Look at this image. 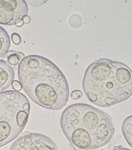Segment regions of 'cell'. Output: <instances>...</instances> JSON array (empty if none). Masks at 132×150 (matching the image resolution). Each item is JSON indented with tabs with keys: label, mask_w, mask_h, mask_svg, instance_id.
Returning a JSON list of instances; mask_svg holds the SVG:
<instances>
[{
	"label": "cell",
	"mask_w": 132,
	"mask_h": 150,
	"mask_svg": "<svg viewBox=\"0 0 132 150\" xmlns=\"http://www.w3.org/2000/svg\"><path fill=\"white\" fill-rule=\"evenodd\" d=\"M113 150H131L129 149H126V148H123V147H121V146H118V147H116Z\"/></svg>",
	"instance_id": "cell-15"
},
{
	"label": "cell",
	"mask_w": 132,
	"mask_h": 150,
	"mask_svg": "<svg viewBox=\"0 0 132 150\" xmlns=\"http://www.w3.org/2000/svg\"><path fill=\"white\" fill-rule=\"evenodd\" d=\"M29 113L30 103L23 93L18 91L0 93V148L20 135Z\"/></svg>",
	"instance_id": "cell-4"
},
{
	"label": "cell",
	"mask_w": 132,
	"mask_h": 150,
	"mask_svg": "<svg viewBox=\"0 0 132 150\" xmlns=\"http://www.w3.org/2000/svg\"><path fill=\"white\" fill-rule=\"evenodd\" d=\"M14 69L5 60L0 59V93L8 89L14 81Z\"/></svg>",
	"instance_id": "cell-7"
},
{
	"label": "cell",
	"mask_w": 132,
	"mask_h": 150,
	"mask_svg": "<svg viewBox=\"0 0 132 150\" xmlns=\"http://www.w3.org/2000/svg\"><path fill=\"white\" fill-rule=\"evenodd\" d=\"M28 13L24 0H0V24L16 25Z\"/></svg>",
	"instance_id": "cell-6"
},
{
	"label": "cell",
	"mask_w": 132,
	"mask_h": 150,
	"mask_svg": "<svg viewBox=\"0 0 132 150\" xmlns=\"http://www.w3.org/2000/svg\"><path fill=\"white\" fill-rule=\"evenodd\" d=\"M61 128L75 150L100 149L115 134L111 116L86 103H75L67 108L61 117Z\"/></svg>",
	"instance_id": "cell-2"
},
{
	"label": "cell",
	"mask_w": 132,
	"mask_h": 150,
	"mask_svg": "<svg viewBox=\"0 0 132 150\" xmlns=\"http://www.w3.org/2000/svg\"><path fill=\"white\" fill-rule=\"evenodd\" d=\"M18 75L24 92L37 105L59 110L68 102L67 80L58 66L47 58L24 57L18 64Z\"/></svg>",
	"instance_id": "cell-1"
},
{
	"label": "cell",
	"mask_w": 132,
	"mask_h": 150,
	"mask_svg": "<svg viewBox=\"0 0 132 150\" xmlns=\"http://www.w3.org/2000/svg\"><path fill=\"white\" fill-rule=\"evenodd\" d=\"M9 150H59L51 138L42 134L26 132L17 139Z\"/></svg>",
	"instance_id": "cell-5"
},
{
	"label": "cell",
	"mask_w": 132,
	"mask_h": 150,
	"mask_svg": "<svg viewBox=\"0 0 132 150\" xmlns=\"http://www.w3.org/2000/svg\"><path fill=\"white\" fill-rule=\"evenodd\" d=\"M81 97H82V92L81 90H75L71 93V98L72 99H75V100L79 99Z\"/></svg>",
	"instance_id": "cell-12"
},
{
	"label": "cell",
	"mask_w": 132,
	"mask_h": 150,
	"mask_svg": "<svg viewBox=\"0 0 132 150\" xmlns=\"http://www.w3.org/2000/svg\"><path fill=\"white\" fill-rule=\"evenodd\" d=\"M24 57V54L22 53L16 51H9L8 54V61L10 65L19 64V63Z\"/></svg>",
	"instance_id": "cell-10"
},
{
	"label": "cell",
	"mask_w": 132,
	"mask_h": 150,
	"mask_svg": "<svg viewBox=\"0 0 132 150\" xmlns=\"http://www.w3.org/2000/svg\"><path fill=\"white\" fill-rule=\"evenodd\" d=\"M22 22H23V23L24 24H28L30 22H31V18L28 16V15H27L23 18V19H22Z\"/></svg>",
	"instance_id": "cell-14"
},
{
	"label": "cell",
	"mask_w": 132,
	"mask_h": 150,
	"mask_svg": "<svg viewBox=\"0 0 132 150\" xmlns=\"http://www.w3.org/2000/svg\"><path fill=\"white\" fill-rule=\"evenodd\" d=\"M11 39H12L13 43H14V44H16V45H18V44L21 43V37H20V35H19L18 33H14L12 34Z\"/></svg>",
	"instance_id": "cell-11"
},
{
	"label": "cell",
	"mask_w": 132,
	"mask_h": 150,
	"mask_svg": "<svg viewBox=\"0 0 132 150\" xmlns=\"http://www.w3.org/2000/svg\"><path fill=\"white\" fill-rule=\"evenodd\" d=\"M82 88L91 103L99 107H111L131 97L132 70L121 62L95 60L86 69Z\"/></svg>",
	"instance_id": "cell-3"
},
{
	"label": "cell",
	"mask_w": 132,
	"mask_h": 150,
	"mask_svg": "<svg viewBox=\"0 0 132 150\" xmlns=\"http://www.w3.org/2000/svg\"><path fill=\"white\" fill-rule=\"evenodd\" d=\"M23 24H24V23H23V22L21 21V22H19V23H18V24H16V26H17V27H22V26Z\"/></svg>",
	"instance_id": "cell-16"
},
{
	"label": "cell",
	"mask_w": 132,
	"mask_h": 150,
	"mask_svg": "<svg viewBox=\"0 0 132 150\" xmlns=\"http://www.w3.org/2000/svg\"><path fill=\"white\" fill-rule=\"evenodd\" d=\"M11 39L8 32L0 26V58L4 57L9 52Z\"/></svg>",
	"instance_id": "cell-8"
},
{
	"label": "cell",
	"mask_w": 132,
	"mask_h": 150,
	"mask_svg": "<svg viewBox=\"0 0 132 150\" xmlns=\"http://www.w3.org/2000/svg\"><path fill=\"white\" fill-rule=\"evenodd\" d=\"M12 86H13V88L14 89V90H16V91H19V90H21L22 89V85L21 83H20V82L19 81H13V83H12Z\"/></svg>",
	"instance_id": "cell-13"
},
{
	"label": "cell",
	"mask_w": 132,
	"mask_h": 150,
	"mask_svg": "<svg viewBox=\"0 0 132 150\" xmlns=\"http://www.w3.org/2000/svg\"><path fill=\"white\" fill-rule=\"evenodd\" d=\"M122 133L128 144L132 148V115L127 117L121 126Z\"/></svg>",
	"instance_id": "cell-9"
}]
</instances>
